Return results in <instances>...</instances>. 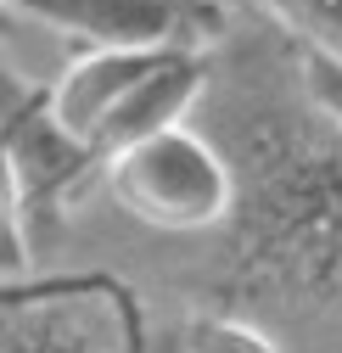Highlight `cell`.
<instances>
[{"mask_svg":"<svg viewBox=\"0 0 342 353\" xmlns=\"http://www.w3.org/2000/svg\"><path fill=\"white\" fill-rule=\"evenodd\" d=\"M236 219L230 263L241 292L336 297L342 292V135L309 101L281 96L236 112L230 146Z\"/></svg>","mask_w":342,"mask_h":353,"instance_id":"1","label":"cell"},{"mask_svg":"<svg viewBox=\"0 0 342 353\" xmlns=\"http://www.w3.org/2000/svg\"><path fill=\"white\" fill-rule=\"evenodd\" d=\"M180 353H281V342L241 314H191Z\"/></svg>","mask_w":342,"mask_h":353,"instance_id":"9","label":"cell"},{"mask_svg":"<svg viewBox=\"0 0 342 353\" xmlns=\"http://www.w3.org/2000/svg\"><path fill=\"white\" fill-rule=\"evenodd\" d=\"M275 28L292 34V46L342 62V0H252Z\"/></svg>","mask_w":342,"mask_h":353,"instance_id":"8","label":"cell"},{"mask_svg":"<svg viewBox=\"0 0 342 353\" xmlns=\"http://www.w3.org/2000/svg\"><path fill=\"white\" fill-rule=\"evenodd\" d=\"M213 62L208 57H168L157 73H146L130 96H123L112 107V118L101 123V135H96V152L112 157L123 146H141L152 135H163V129H180V118L197 107L202 96V84H208Z\"/></svg>","mask_w":342,"mask_h":353,"instance_id":"7","label":"cell"},{"mask_svg":"<svg viewBox=\"0 0 342 353\" xmlns=\"http://www.w3.org/2000/svg\"><path fill=\"white\" fill-rule=\"evenodd\" d=\"M297 57V84H303V96L336 123V135H342V62L320 57V51H303V46H292Z\"/></svg>","mask_w":342,"mask_h":353,"instance_id":"10","label":"cell"},{"mask_svg":"<svg viewBox=\"0 0 342 353\" xmlns=\"http://www.w3.org/2000/svg\"><path fill=\"white\" fill-rule=\"evenodd\" d=\"M12 17L79 39L84 51H185L208 57L230 12L219 0H6Z\"/></svg>","mask_w":342,"mask_h":353,"instance_id":"5","label":"cell"},{"mask_svg":"<svg viewBox=\"0 0 342 353\" xmlns=\"http://www.w3.org/2000/svg\"><path fill=\"white\" fill-rule=\"evenodd\" d=\"M107 174V157L68 135L51 112V84H6V219L12 225H51V219Z\"/></svg>","mask_w":342,"mask_h":353,"instance_id":"4","label":"cell"},{"mask_svg":"<svg viewBox=\"0 0 342 353\" xmlns=\"http://www.w3.org/2000/svg\"><path fill=\"white\" fill-rule=\"evenodd\" d=\"M0 353H146L141 303L112 275L6 281Z\"/></svg>","mask_w":342,"mask_h":353,"instance_id":"3","label":"cell"},{"mask_svg":"<svg viewBox=\"0 0 342 353\" xmlns=\"http://www.w3.org/2000/svg\"><path fill=\"white\" fill-rule=\"evenodd\" d=\"M101 185L135 225L168 236H202L236 219V168L225 146L185 123L112 152Z\"/></svg>","mask_w":342,"mask_h":353,"instance_id":"2","label":"cell"},{"mask_svg":"<svg viewBox=\"0 0 342 353\" xmlns=\"http://www.w3.org/2000/svg\"><path fill=\"white\" fill-rule=\"evenodd\" d=\"M168 57H185V51H79L68 62V73L51 84V112L68 135L90 141L101 135V123L112 118V107L135 90L146 73H157Z\"/></svg>","mask_w":342,"mask_h":353,"instance_id":"6","label":"cell"}]
</instances>
